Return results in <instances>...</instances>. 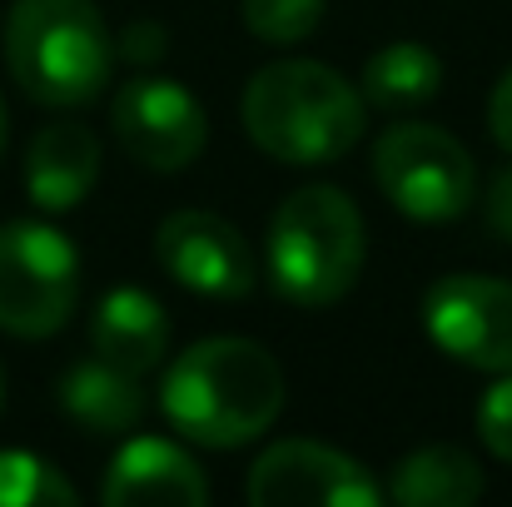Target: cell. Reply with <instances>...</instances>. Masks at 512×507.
<instances>
[{
  "instance_id": "4fadbf2b",
  "label": "cell",
  "mask_w": 512,
  "mask_h": 507,
  "mask_svg": "<svg viewBox=\"0 0 512 507\" xmlns=\"http://www.w3.org/2000/svg\"><path fill=\"white\" fill-rule=\"evenodd\" d=\"M90 343H95V358L145 378L170 348V319H165L155 294L125 284V289H110L100 299L95 324H90Z\"/></svg>"
},
{
  "instance_id": "ba28073f",
  "label": "cell",
  "mask_w": 512,
  "mask_h": 507,
  "mask_svg": "<svg viewBox=\"0 0 512 507\" xmlns=\"http://www.w3.org/2000/svg\"><path fill=\"white\" fill-rule=\"evenodd\" d=\"M115 140L120 150L145 169H174L194 165L204 155L209 140V120L199 110V100L165 75H135L120 95H115Z\"/></svg>"
},
{
  "instance_id": "277c9868",
  "label": "cell",
  "mask_w": 512,
  "mask_h": 507,
  "mask_svg": "<svg viewBox=\"0 0 512 507\" xmlns=\"http://www.w3.org/2000/svg\"><path fill=\"white\" fill-rule=\"evenodd\" d=\"M363 269V214L334 184L294 189L269 224V279L299 309H329Z\"/></svg>"
},
{
  "instance_id": "7402d4cb",
  "label": "cell",
  "mask_w": 512,
  "mask_h": 507,
  "mask_svg": "<svg viewBox=\"0 0 512 507\" xmlns=\"http://www.w3.org/2000/svg\"><path fill=\"white\" fill-rule=\"evenodd\" d=\"M488 125H493V140L512 155V70L498 80L493 90V105H488Z\"/></svg>"
},
{
  "instance_id": "2e32d148",
  "label": "cell",
  "mask_w": 512,
  "mask_h": 507,
  "mask_svg": "<svg viewBox=\"0 0 512 507\" xmlns=\"http://www.w3.org/2000/svg\"><path fill=\"white\" fill-rule=\"evenodd\" d=\"M443 85V65L428 45L398 40L368 55L363 65V100L378 110H418L438 95Z\"/></svg>"
},
{
  "instance_id": "44dd1931",
  "label": "cell",
  "mask_w": 512,
  "mask_h": 507,
  "mask_svg": "<svg viewBox=\"0 0 512 507\" xmlns=\"http://www.w3.org/2000/svg\"><path fill=\"white\" fill-rule=\"evenodd\" d=\"M120 50H125V60L150 65V60L165 55V30H160V25H130L125 40H120Z\"/></svg>"
},
{
  "instance_id": "cb8c5ba5",
  "label": "cell",
  "mask_w": 512,
  "mask_h": 507,
  "mask_svg": "<svg viewBox=\"0 0 512 507\" xmlns=\"http://www.w3.org/2000/svg\"><path fill=\"white\" fill-rule=\"evenodd\" d=\"M0 408H5V368H0Z\"/></svg>"
},
{
  "instance_id": "30bf717a",
  "label": "cell",
  "mask_w": 512,
  "mask_h": 507,
  "mask_svg": "<svg viewBox=\"0 0 512 507\" xmlns=\"http://www.w3.org/2000/svg\"><path fill=\"white\" fill-rule=\"evenodd\" d=\"M155 259L179 289L204 299H244L259 279L249 239L209 209H174L155 234Z\"/></svg>"
},
{
  "instance_id": "52a82bcc",
  "label": "cell",
  "mask_w": 512,
  "mask_h": 507,
  "mask_svg": "<svg viewBox=\"0 0 512 507\" xmlns=\"http://www.w3.org/2000/svg\"><path fill=\"white\" fill-rule=\"evenodd\" d=\"M428 338L483 373H512V284L488 274H443L423 294Z\"/></svg>"
},
{
  "instance_id": "3957f363",
  "label": "cell",
  "mask_w": 512,
  "mask_h": 507,
  "mask_svg": "<svg viewBox=\"0 0 512 507\" xmlns=\"http://www.w3.org/2000/svg\"><path fill=\"white\" fill-rule=\"evenodd\" d=\"M110 30L95 0H15L5 20V65L15 85L50 110L90 105L110 80Z\"/></svg>"
},
{
  "instance_id": "8992f818",
  "label": "cell",
  "mask_w": 512,
  "mask_h": 507,
  "mask_svg": "<svg viewBox=\"0 0 512 507\" xmlns=\"http://www.w3.org/2000/svg\"><path fill=\"white\" fill-rule=\"evenodd\" d=\"M373 179L408 219L448 224L473 204V160L438 125H393L373 145Z\"/></svg>"
},
{
  "instance_id": "ffe728a7",
  "label": "cell",
  "mask_w": 512,
  "mask_h": 507,
  "mask_svg": "<svg viewBox=\"0 0 512 507\" xmlns=\"http://www.w3.org/2000/svg\"><path fill=\"white\" fill-rule=\"evenodd\" d=\"M483 214H488V229H493L498 239H508L512 244V169H498V179L488 184Z\"/></svg>"
},
{
  "instance_id": "d6986e66",
  "label": "cell",
  "mask_w": 512,
  "mask_h": 507,
  "mask_svg": "<svg viewBox=\"0 0 512 507\" xmlns=\"http://www.w3.org/2000/svg\"><path fill=\"white\" fill-rule=\"evenodd\" d=\"M478 438L488 443L493 458L512 463V373L498 378V383L483 393V403H478Z\"/></svg>"
},
{
  "instance_id": "9c48e42d",
  "label": "cell",
  "mask_w": 512,
  "mask_h": 507,
  "mask_svg": "<svg viewBox=\"0 0 512 507\" xmlns=\"http://www.w3.org/2000/svg\"><path fill=\"white\" fill-rule=\"evenodd\" d=\"M244 493L254 507H373L383 498L368 468L309 438L264 448L249 468Z\"/></svg>"
},
{
  "instance_id": "8fae6325",
  "label": "cell",
  "mask_w": 512,
  "mask_h": 507,
  "mask_svg": "<svg viewBox=\"0 0 512 507\" xmlns=\"http://www.w3.org/2000/svg\"><path fill=\"white\" fill-rule=\"evenodd\" d=\"M100 498L110 507H204L209 483L199 463L170 438H130L115 453Z\"/></svg>"
},
{
  "instance_id": "603a6c76",
  "label": "cell",
  "mask_w": 512,
  "mask_h": 507,
  "mask_svg": "<svg viewBox=\"0 0 512 507\" xmlns=\"http://www.w3.org/2000/svg\"><path fill=\"white\" fill-rule=\"evenodd\" d=\"M0 150H5V100H0Z\"/></svg>"
},
{
  "instance_id": "5bb4252c",
  "label": "cell",
  "mask_w": 512,
  "mask_h": 507,
  "mask_svg": "<svg viewBox=\"0 0 512 507\" xmlns=\"http://www.w3.org/2000/svg\"><path fill=\"white\" fill-rule=\"evenodd\" d=\"M60 408L85 428V433H125L140 423L145 413V393L140 378L105 363V358H85L60 378Z\"/></svg>"
},
{
  "instance_id": "5b68a950",
  "label": "cell",
  "mask_w": 512,
  "mask_h": 507,
  "mask_svg": "<svg viewBox=\"0 0 512 507\" xmlns=\"http://www.w3.org/2000/svg\"><path fill=\"white\" fill-rule=\"evenodd\" d=\"M80 294V254L75 244L40 224L15 219L0 224V329L15 338H50L65 329Z\"/></svg>"
},
{
  "instance_id": "6da1fadb",
  "label": "cell",
  "mask_w": 512,
  "mask_h": 507,
  "mask_svg": "<svg viewBox=\"0 0 512 507\" xmlns=\"http://www.w3.org/2000/svg\"><path fill=\"white\" fill-rule=\"evenodd\" d=\"M165 418L199 448H244L284 408V373L254 338H199L160 388Z\"/></svg>"
},
{
  "instance_id": "7c38bea8",
  "label": "cell",
  "mask_w": 512,
  "mask_h": 507,
  "mask_svg": "<svg viewBox=\"0 0 512 507\" xmlns=\"http://www.w3.org/2000/svg\"><path fill=\"white\" fill-rule=\"evenodd\" d=\"M100 179V140L80 120L45 125L25 150V189L45 214L75 209Z\"/></svg>"
},
{
  "instance_id": "e0dca14e",
  "label": "cell",
  "mask_w": 512,
  "mask_h": 507,
  "mask_svg": "<svg viewBox=\"0 0 512 507\" xmlns=\"http://www.w3.org/2000/svg\"><path fill=\"white\" fill-rule=\"evenodd\" d=\"M0 507H75V488L35 453H0Z\"/></svg>"
},
{
  "instance_id": "7a4b0ae2",
  "label": "cell",
  "mask_w": 512,
  "mask_h": 507,
  "mask_svg": "<svg viewBox=\"0 0 512 507\" xmlns=\"http://www.w3.org/2000/svg\"><path fill=\"white\" fill-rule=\"evenodd\" d=\"M363 95L324 60L264 65L244 90L249 140L284 165H334L363 135Z\"/></svg>"
},
{
  "instance_id": "ac0fdd59",
  "label": "cell",
  "mask_w": 512,
  "mask_h": 507,
  "mask_svg": "<svg viewBox=\"0 0 512 507\" xmlns=\"http://www.w3.org/2000/svg\"><path fill=\"white\" fill-rule=\"evenodd\" d=\"M324 20V0H244V25L269 45H294L314 35Z\"/></svg>"
},
{
  "instance_id": "9a60e30c",
  "label": "cell",
  "mask_w": 512,
  "mask_h": 507,
  "mask_svg": "<svg viewBox=\"0 0 512 507\" xmlns=\"http://www.w3.org/2000/svg\"><path fill=\"white\" fill-rule=\"evenodd\" d=\"M388 498L403 507H473L483 498V468L473 463V453L433 443L398 463Z\"/></svg>"
}]
</instances>
